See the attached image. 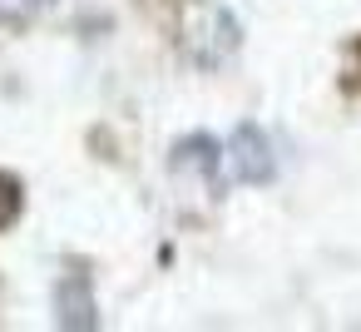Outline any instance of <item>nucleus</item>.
I'll return each mask as SVG.
<instances>
[{
    "mask_svg": "<svg viewBox=\"0 0 361 332\" xmlns=\"http://www.w3.org/2000/svg\"><path fill=\"white\" fill-rule=\"evenodd\" d=\"M218 159H223V149H218L213 134H188V139H178V149H173V169H198L203 179L218 174Z\"/></svg>",
    "mask_w": 361,
    "mask_h": 332,
    "instance_id": "20e7f679",
    "label": "nucleus"
},
{
    "mask_svg": "<svg viewBox=\"0 0 361 332\" xmlns=\"http://www.w3.org/2000/svg\"><path fill=\"white\" fill-rule=\"evenodd\" d=\"M20 213H25V184H20V174L0 169V233L16 228Z\"/></svg>",
    "mask_w": 361,
    "mask_h": 332,
    "instance_id": "39448f33",
    "label": "nucleus"
},
{
    "mask_svg": "<svg viewBox=\"0 0 361 332\" xmlns=\"http://www.w3.org/2000/svg\"><path fill=\"white\" fill-rule=\"evenodd\" d=\"M55 322H60L65 332H90V327H99V302H94L90 273L70 268V273L55 278Z\"/></svg>",
    "mask_w": 361,
    "mask_h": 332,
    "instance_id": "7ed1b4c3",
    "label": "nucleus"
},
{
    "mask_svg": "<svg viewBox=\"0 0 361 332\" xmlns=\"http://www.w3.org/2000/svg\"><path fill=\"white\" fill-rule=\"evenodd\" d=\"M223 159H228V169H233V179L243 189H267L277 179V149H272L262 124H238L228 134V154Z\"/></svg>",
    "mask_w": 361,
    "mask_h": 332,
    "instance_id": "f03ea898",
    "label": "nucleus"
},
{
    "mask_svg": "<svg viewBox=\"0 0 361 332\" xmlns=\"http://www.w3.org/2000/svg\"><path fill=\"white\" fill-rule=\"evenodd\" d=\"M173 40L183 50L188 65L198 70H218L238 55L243 45V25L228 6H218V0H178L173 6Z\"/></svg>",
    "mask_w": 361,
    "mask_h": 332,
    "instance_id": "f257e3e1",
    "label": "nucleus"
},
{
    "mask_svg": "<svg viewBox=\"0 0 361 332\" xmlns=\"http://www.w3.org/2000/svg\"><path fill=\"white\" fill-rule=\"evenodd\" d=\"M50 0H0V30H25L45 16Z\"/></svg>",
    "mask_w": 361,
    "mask_h": 332,
    "instance_id": "423d86ee",
    "label": "nucleus"
}]
</instances>
